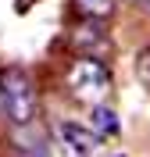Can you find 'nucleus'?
<instances>
[{
  "label": "nucleus",
  "mask_w": 150,
  "mask_h": 157,
  "mask_svg": "<svg viewBox=\"0 0 150 157\" xmlns=\"http://www.w3.org/2000/svg\"><path fill=\"white\" fill-rule=\"evenodd\" d=\"M75 11H79L86 21H104L114 11V0H75Z\"/></svg>",
  "instance_id": "obj_5"
},
{
  "label": "nucleus",
  "mask_w": 150,
  "mask_h": 157,
  "mask_svg": "<svg viewBox=\"0 0 150 157\" xmlns=\"http://www.w3.org/2000/svg\"><path fill=\"white\" fill-rule=\"evenodd\" d=\"M143 7H147V11H150V0H143Z\"/></svg>",
  "instance_id": "obj_6"
},
{
  "label": "nucleus",
  "mask_w": 150,
  "mask_h": 157,
  "mask_svg": "<svg viewBox=\"0 0 150 157\" xmlns=\"http://www.w3.org/2000/svg\"><path fill=\"white\" fill-rule=\"evenodd\" d=\"M0 114L11 125H29L36 114V89H32L29 75L18 68L0 71Z\"/></svg>",
  "instance_id": "obj_2"
},
{
  "label": "nucleus",
  "mask_w": 150,
  "mask_h": 157,
  "mask_svg": "<svg viewBox=\"0 0 150 157\" xmlns=\"http://www.w3.org/2000/svg\"><path fill=\"white\" fill-rule=\"evenodd\" d=\"M93 128H97V136H118L121 121H118V114H114L107 104H97V107H93Z\"/></svg>",
  "instance_id": "obj_4"
},
{
  "label": "nucleus",
  "mask_w": 150,
  "mask_h": 157,
  "mask_svg": "<svg viewBox=\"0 0 150 157\" xmlns=\"http://www.w3.org/2000/svg\"><path fill=\"white\" fill-rule=\"evenodd\" d=\"M61 139H64V143H68L75 154H93V150L100 147V136L86 132V128L75 125V121H64V125H61Z\"/></svg>",
  "instance_id": "obj_3"
},
{
  "label": "nucleus",
  "mask_w": 150,
  "mask_h": 157,
  "mask_svg": "<svg viewBox=\"0 0 150 157\" xmlns=\"http://www.w3.org/2000/svg\"><path fill=\"white\" fill-rule=\"evenodd\" d=\"M64 82H68L71 97L90 104V107L107 104V97H111V71L97 57H75L64 71Z\"/></svg>",
  "instance_id": "obj_1"
}]
</instances>
